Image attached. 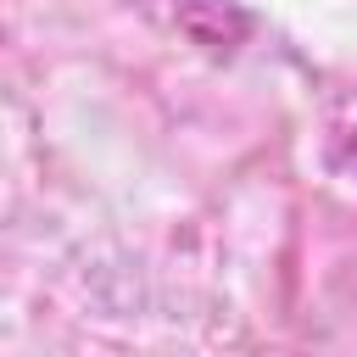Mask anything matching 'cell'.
<instances>
[{"instance_id":"cell-1","label":"cell","mask_w":357,"mask_h":357,"mask_svg":"<svg viewBox=\"0 0 357 357\" xmlns=\"http://www.w3.org/2000/svg\"><path fill=\"white\" fill-rule=\"evenodd\" d=\"M351 167H357V139H351Z\"/></svg>"}]
</instances>
